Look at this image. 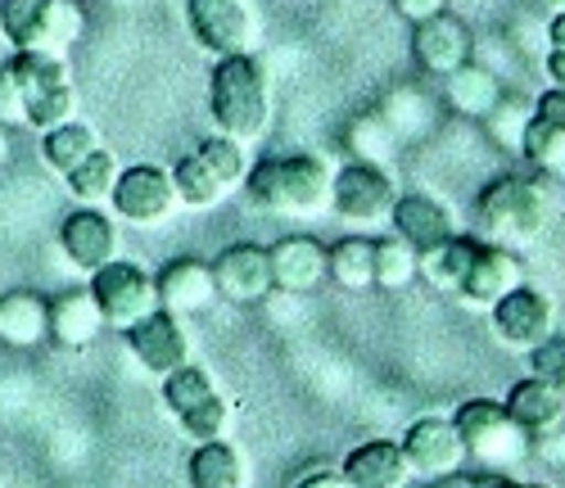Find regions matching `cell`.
<instances>
[{
  "label": "cell",
  "instance_id": "cell-27",
  "mask_svg": "<svg viewBox=\"0 0 565 488\" xmlns=\"http://www.w3.org/2000/svg\"><path fill=\"white\" fill-rule=\"evenodd\" d=\"M326 276H331L340 289H362L375 285V240L371 235H344L326 250Z\"/></svg>",
  "mask_w": 565,
  "mask_h": 488
},
{
  "label": "cell",
  "instance_id": "cell-42",
  "mask_svg": "<svg viewBox=\"0 0 565 488\" xmlns=\"http://www.w3.org/2000/svg\"><path fill=\"white\" fill-rule=\"evenodd\" d=\"M534 453H539L547 466L565 470V425H556V429H547V434H534Z\"/></svg>",
  "mask_w": 565,
  "mask_h": 488
},
{
  "label": "cell",
  "instance_id": "cell-24",
  "mask_svg": "<svg viewBox=\"0 0 565 488\" xmlns=\"http://www.w3.org/2000/svg\"><path fill=\"white\" fill-rule=\"evenodd\" d=\"M502 77L493 73V68H484L480 60H466L461 68H452L448 77H444V100H448V109L452 114H461V118H476V123H484L489 114H493V105L502 100Z\"/></svg>",
  "mask_w": 565,
  "mask_h": 488
},
{
  "label": "cell",
  "instance_id": "cell-45",
  "mask_svg": "<svg viewBox=\"0 0 565 488\" xmlns=\"http://www.w3.org/2000/svg\"><path fill=\"white\" fill-rule=\"evenodd\" d=\"M295 488H353V484L344 479V470H331V466H326V470H308Z\"/></svg>",
  "mask_w": 565,
  "mask_h": 488
},
{
  "label": "cell",
  "instance_id": "cell-36",
  "mask_svg": "<svg viewBox=\"0 0 565 488\" xmlns=\"http://www.w3.org/2000/svg\"><path fill=\"white\" fill-rule=\"evenodd\" d=\"M530 118H534L530 100H521V95H502V100L493 105V114L484 118V131H489V140L498 145V150L521 155V140H525Z\"/></svg>",
  "mask_w": 565,
  "mask_h": 488
},
{
  "label": "cell",
  "instance_id": "cell-20",
  "mask_svg": "<svg viewBox=\"0 0 565 488\" xmlns=\"http://www.w3.org/2000/svg\"><path fill=\"white\" fill-rule=\"evenodd\" d=\"M390 226L412 244V250H420V254L457 235V218H452V209H448L444 200H435V194H426V190L398 194Z\"/></svg>",
  "mask_w": 565,
  "mask_h": 488
},
{
  "label": "cell",
  "instance_id": "cell-7",
  "mask_svg": "<svg viewBox=\"0 0 565 488\" xmlns=\"http://www.w3.org/2000/svg\"><path fill=\"white\" fill-rule=\"evenodd\" d=\"M163 403L172 407V416L181 421V429L195 438V444H209V438H222L231 425V407L217 394V384L204 367H177L163 375Z\"/></svg>",
  "mask_w": 565,
  "mask_h": 488
},
{
  "label": "cell",
  "instance_id": "cell-37",
  "mask_svg": "<svg viewBox=\"0 0 565 488\" xmlns=\"http://www.w3.org/2000/svg\"><path fill=\"white\" fill-rule=\"evenodd\" d=\"M521 155L543 172V177H565V131L543 123L539 114L530 118L525 127V140H521Z\"/></svg>",
  "mask_w": 565,
  "mask_h": 488
},
{
  "label": "cell",
  "instance_id": "cell-14",
  "mask_svg": "<svg viewBox=\"0 0 565 488\" xmlns=\"http://www.w3.org/2000/svg\"><path fill=\"white\" fill-rule=\"evenodd\" d=\"M403 457H407V470L412 479H448L466 466V444L452 425V416H420L407 434H403Z\"/></svg>",
  "mask_w": 565,
  "mask_h": 488
},
{
  "label": "cell",
  "instance_id": "cell-26",
  "mask_svg": "<svg viewBox=\"0 0 565 488\" xmlns=\"http://www.w3.org/2000/svg\"><path fill=\"white\" fill-rule=\"evenodd\" d=\"M41 339H51V299H41L36 289L0 295V344L36 349Z\"/></svg>",
  "mask_w": 565,
  "mask_h": 488
},
{
  "label": "cell",
  "instance_id": "cell-51",
  "mask_svg": "<svg viewBox=\"0 0 565 488\" xmlns=\"http://www.w3.org/2000/svg\"><path fill=\"white\" fill-rule=\"evenodd\" d=\"M543 6H547V10L556 14V10H565V0H543Z\"/></svg>",
  "mask_w": 565,
  "mask_h": 488
},
{
  "label": "cell",
  "instance_id": "cell-48",
  "mask_svg": "<svg viewBox=\"0 0 565 488\" xmlns=\"http://www.w3.org/2000/svg\"><path fill=\"white\" fill-rule=\"evenodd\" d=\"M430 488H480V484H476V479H466V475L457 470V475H448V479H435Z\"/></svg>",
  "mask_w": 565,
  "mask_h": 488
},
{
  "label": "cell",
  "instance_id": "cell-38",
  "mask_svg": "<svg viewBox=\"0 0 565 488\" xmlns=\"http://www.w3.org/2000/svg\"><path fill=\"white\" fill-rule=\"evenodd\" d=\"M195 155L217 172V181L226 185V190H235V185H245V172H249V159H245V145L241 140H231V136H222V131H213V136H204L200 145H195Z\"/></svg>",
  "mask_w": 565,
  "mask_h": 488
},
{
  "label": "cell",
  "instance_id": "cell-28",
  "mask_svg": "<svg viewBox=\"0 0 565 488\" xmlns=\"http://www.w3.org/2000/svg\"><path fill=\"white\" fill-rule=\"evenodd\" d=\"M476 235H452L444 244H435V250L420 254V280H426L430 289H439V295H457V285L470 267V254H476Z\"/></svg>",
  "mask_w": 565,
  "mask_h": 488
},
{
  "label": "cell",
  "instance_id": "cell-4",
  "mask_svg": "<svg viewBox=\"0 0 565 488\" xmlns=\"http://www.w3.org/2000/svg\"><path fill=\"white\" fill-rule=\"evenodd\" d=\"M452 425H457L461 444H466V457H476L489 470L515 466V462H525L534 453V434H525L521 425H515L507 403H498V399H466V403H457Z\"/></svg>",
  "mask_w": 565,
  "mask_h": 488
},
{
  "label": "cell",
  "instance_id": "cell-40",
  "mask_svg": "<svg viewBox=\"0 0 565 488\" xmlns=\"http://www.w3.org/2000/svg\"><path fill=\"white\" fill-rule=\"evenodd\" d=\"M530 367H534V375H543V380H552V384H561V375H565V335H547L543 344L530 353Z\"/></svg>",
  "mask_w": 565,
  "mask_h": 488
},
{
  "label": "cell",
  "instance_id": "cell-29",
  "mask_svg": "<svg viewBox=\"0 0 565 488\" xmlns=\"http://www.w3.org/2000/svg\"><path fill=\"white\" fill-rule=\"evenodd\" d=\"M185 479H191V488H245L241 453L222 444V438H209L185 462Z\"/></svg>",
  "mask_w": 565,
  "mask_h": 488
},
{
  "label": "cell",
  "instance_id": "cell-54",
  "mask_svg": "<svg viewBox=\"0 0 565 488\" xmlns=\"http://www.w3.org/2000/svg\"><path fill=\"white\" fill-rule=\"evenodd\" d=\"M407 488H412V484H407Z\"/></svg>",
  "mask_w": 565,
  "mask_h": 488
},
{
  "label": "cell",
  "instance_id": "cell-53",
  "mask_svg": "<svg viewBox=\"0 0 565 488\" xmlns=\"http://www.w3.org/2000/svg\"><path fill=\"white\" fill-rule=\"evenodd\" d=\"M561 394H565V375H561Z\"/></svg>",
  "mask_w": 565,
  "mask_h": 488
},
{
  "label": "cell",
  "instance_id": "cell-33",
  "mask_svg": "<svg viewBox=\"0 0 565 488\" xmlns=\"http://www.w3.org/2000/svg\"><path fill=\"white\" fill-rule=\"evenodd\" d=\"M385 123L394 127L398 140H416V136H426L430 123H435V105H430V95L426 91H416V86H398L390 91V100L381 105Z\"/></svg>",
  "mask_w": 565,
  "mask_h": 488
},
{
  "label": "cell",
  "instance_id": "cell-15",
  "mask_svg": "<svg viewBox=\"0 0 565 488\" xmlns=\"http://www.w3.org/2000/svg\"><path fill=\"white\" fill-rule=\"evenodd\" d=\"M122 335H127L131 358L146 367L150 375H168V371H177V367L191 362V339H185V326H181V317L168 312V308H154L150 317H140V321H136L131 330H122Z\"/></svg>",
  "mask_w": 565,
  "mask_h": 488
},
{
  "label": "cell",
  "instance_id": "cell-17",
  "mask_svg": "<svg viewBox=\"0 0 565 488\" xmlns=\"http://www.w3.org/2000/svg\"><path fill=\"white\" fill-rule=\"evenodd\" d=\"M60 250L77 272H100L118 258V222L96 204H82L60 222Z\"/></svg>",
  "mask_w": 565,
  "mask_h": 488
},
{
  "label": "cell",
  "instance_id": "cell-1",
  "mask_svg": "<svg viewBox=\"0 0 565 488\" xmlns=\"http://www.w3.org/2000/svg\"><path fill=\"white\" fill-rule=\"evenodd\" d=\"M331 185L335 168L321 155H267L245 172L249 204L271 218H312L331 209Z\"/></svg>",
  "mask_w": 565,
  "mask_h": 488
},
{
  "label": "cell",
  "instance_id": "cell-35",
  "mask_svg": "<svg viewBox=\"0 0 565 488\" xmlns=\"http://www.w3.org/2000/svg\"><path fill=\"white\" fill-rule=\"evenodd\" d=\"M118 172H122L118 159L100 145V150H96V155H86L73 172H64V181H68V190H73V200H82V204H105L109 194H114Z\"/></svg>",
  "mask_w": 565,
  "mask_h": 488
},
{
  "label": "cell",
  "instance_id": "cell-43",
  "mask_svg": "<svg viewBox=\"0 0 565 488\" xmlns=\"http://www.w3.org/2000/svg\"><path fill=\"white\" fill-rule=\"evenodd\" d=\"M390 6H394V14L407 19V23H426V19H435V14L448 10V0H390Z\"/></svg>",
  "mask_w": 565,
  "mask_h": 488
},
{
  "label": "cell",
  "instance_id": "cell-34",
  "mask_svg": "<svg viewBox=\"0 0 565 488\" xmlns=\"http://www.w3.org/2000/svg\"><path fill=\"white\" fill-rule=\"evenodd\" d=\"M416 276H420V250H412L398 231L375 240V285L398 295V289H407Z\"/></svg>",
  "mask_w": 565,
  "mask_h": 488
},
{
  "label": "cell",
  "instance_id": "cell-9",
  "mask_svg": "<svg viewBox=\"0 0 565 488\" xmlns=\"http://www.w3.org/2000/svg\"><path fill=\"white\" fill-rule=\"evenodd\" d=\"M90 295H96V304L105 312V326H114V330H131L140 317H150L159 308L154 276L127 258H114L100 272H90Z\"/></svg>",
  "mask_w": 565,
  "mask_h": 488
},
{
  "label": "cell",
  "instance_id": "cell-31",
  "mask_svg": "<svg viewBox=\"0 0 565 488\" xmlns=\"http://www.w3.org/2000/svg\"><path fill=\"white\" fill-rule=\"evenodd\" d=\"M172 185H177V204H185V209H213V204H222L226 200V185L217 181V172L191 150V155H181L177 163H172Z\"/></svg>",
  "mask_w": 565,
  "mask_h": 488
},
{
  "label": "cell",
  "instance_id": "cell-44",
  "mask_svg": "<svg viewBox=\"0 0 565 488\" xmlns=\"http://www.w3.org/2000/svg\"><path fill=\"white\" fill-rule=\"evenodd\" d=\"M534 114H539L543 123H552V127L565 131V91H561V86H547L539 100H534Z\"/></svg>",
  "mask_w": 565,
  "mask_h": 488
},
{
  "label": "cell",
  "instance_id": "cell-19",
  "mask_svg": "<svg viewBox=\"0 0 565 488\" xmlns=\"http://www.w3.org/2000/svg\"><path fill=\"white\" fill-rule=\"evenodd\" d=\"M271 285L280 295H312L326 280V244L317 235H280L271 250Z\"/></svg>",
  "mask_w": 565,
  "mask_h": 488
},
{
  "label": "cell",
  "instance_id": "cell-39",
  "mask_svg": "<svg viewBox=\"0 0 565 488\" xmlns=\"http://www.w3.org/2000/svg\"><path fill=\"white\" fill-rule=\"evenodd\" d=\"M507 41H511L525 60H539V64H543V55L552 51V41H547V23H539V19H515V28L507 32Z\"/></svg>",
  "mask_w": 565,
  "mask_h": 488
},
{
  "label": "cell",
  "instance_id": "cell-11",
  "mask_svg": "<svg viewBox=\"0 0 565 488\" xmlns=\"http://www.w3.org/2000/svg\"><path fill=\"white\" fill-rule=\"evenodd\" d=\"M489 326H493V339L507 353L530 358L556 330V304H552V295H543V289H534V285H515L507 299H498L489 308Z\"/></svg>",
  "mask_w": 565,
  "mask_h": 488
},
{
  "label": "cell",
  "instance_id": "cell-8",
  "mask_svg": "<svg viewBox=\"0 0 565 488\" xmlns=\"http://www.w3.org/2000/svg\"><path fill=\"white\" fill-rule=\"evenodd\" d=\"M398 204V181L381 163H344L335 168L331 213L349 226H385Z\"/></svg>",
  "mask_w": 565,
  "mask_h": 488
},
{
  "label": "cell",
  "instance_id": "cell-16",
  "mask_svg": "<svg viewBox=\"0 0 565 488\" xmlns=\"http://www.w3.org/2000/svg\"><path fill=\"white\" fill-rule=\"evenodd\" d=\"M213 280H217V299L254 308L271 295V258L263 244H226L213 258Z\"/></svg>",
  "mask_w": 565,
  "mask_h": 488
},
{
  "label": "cell",
  "instance_id": "cell-32",
  "mask_svg": "<svg viewBox=\"0 0 565 488\" xmlns=\"http://www.w3.org/2000/svg\"><path fill=\"white\" fill-rule=\"evenodd\" d=\"M344 145H349V155H353L358 163H381V168H385L403 140L394 136V127L385 123V114L375 109V114H358V118L349 123Z\"/></svg>",
  "mask_w": 565,
  "mask_h": 488
},
{
  "label": "cell",
  "instance_id": "cell-2",
  "mask_svg": "<svg viewBox=\"0 0 565 488\" xmlns=\"http://www.w3.org/2000/svg\"><path fill=\"white\" fill-rule=\"evenodd\" d=\"M209 118L222 136L254 145L271 123V82L254 51L222 55L209 73Z\"/></svg>",
  "mask_w": 565,
  "mask_h": 488
},
{
  "label": "cell",
  "instance_id": "cell-13",
  "mask_svg": "<svg viewBox=\"0 0 565 488\" xmlns=\"http://www.w3.org/2000/svg\"><path fill=\"white\" fill-rule=\"evenodd\" d=\"M114 218L131 222V226H159L172 218L177 209V185H172V172L168 168H154V163H136V168H122L118 181H114Z\"/></svg>",
  "mask_w": 565,
  "mask_h": 488
},
{
  "label": "cell",
  "instance_id": "cell-47",
  "mask_svg": "<svg viewBox=\"0 0 565 488\" xmlns=\"http://www.w3.org/2000/svg\"><path fill=\"white\" fill-rule=\"evenodd\" d=\"M547 41L556 45V51H565V10H556V14L547 19Z\"/></svg>",
  "mask_w": 565,
  "mask_h": 488
},
{
  "label": "cell",
  "instance_id": "cell-41",
  "mask_svg": "<svg viewBox=\"0 0 565 488\" xmlns=\"http://www.w3.org/2000/svg\"><path fill=\"white\" fill-rule=\"evenodd\" d=\"M0 127H28V109H23V91L10 73V64H0Z\"/></svg>",
  "mask_w": 565,
  "mask_h": 488
},
{
  "label": "cell",
  "instance_id": "cell-18",
  "mask_svg": "<svg viewBox=\"0 0 565 488\" xmlns=\"http://www.w3.org/2000/svg\"><path fill=\"white\" fill-rule=\"evenodd\" d=\"M412 55L426 73L448 77L452 68H461L470 55H476V36H470V28L457 14L444 10L426 23H412Z\"/></svg>",
  "mask_w": 565,
  "mask_h": 488
},
{
  "label": "cell",
  "instance_id": "cell-46",
  "mask_svg": "<svg viewBox=\"0 0 565 488\" xmlns=\"http://www.w3.org/2000/svg\"><path fill=\"white\" fill-rule=\"evenodd\" d=\"M543 73H547V82H552V86H561V91H565V51H556V45H552V51L543 55Z\"/></svg>",
  "mask_w": 565,
  "mask_h": 488
},
{
  "label": "cell",
  "instance_id": "cell-21",
  "mask_svg": "<svg viewBox=\"0 0 565 488\" xmlns=\"http://www.w3.org/2000/svg\"><path fill=\"white\" fill-rule=\"evenodd\" d=\"M159 308L177 312V317H191V312H204L217 304V280H213V263H200V258H172L159 276Z\"/></svg>",
  "mask_w": 565,
  "mask_h": 488
},
{
  "label": "cell",
  "instance_id": "cell-5",
  "mask_svg": "<svg viewBox=\"0 0 565 488\" xmlns=\"http://www.w3.org/2000/svg\"><path fill=\"white\" fill-rule=\"evenodd\" d=\"M10 73L23 91V109L28 127L51 131L68 118H77V86L68 77L64 55H45V51H14Z\"/></svg>",
  "mask_w": 565,
  "mask_h": 488
},
{
  "label": "cell",
  "instance_id": "cell-49",
  "mask_svg": "<svg viewBox=\"0 0 565 488\" xmlns=\"http://www.w3.org/2000/svg\"><path fill=\"white\" fill-rule=\"evenodd\" d=\"M10 127H0V172H6V163H10Z\"/></svg>",
  "mask_w": 565,
  "mask_h": 488
},
{
  "label": "cell",
  "instance_id": "cell-6",
  "mask_svg": "<svg viewBox=\"0 0 565 488\" xmlns=\"http://www.w3.org/2000/svg\"><path fill=\"white\" fill-rule=\"evenodd\" d=\"M82 32V14L73 0H0V36L14 51L64 55Z\"/></svg>",
  "mask_w": 565,
  "mask_h": 488
},
{
  "label": "cell",
  "instance_id": "cell-23",
  "mask_svg": "<svg viewBox=\"0 0 565 488\" xmlns=\"http://www.w3.org/2000/svg\"><path fill=\"white\" fill-rule=\"evenodd\" d=\"M507 412L525 434H547V429L565 425V394H561V384H552L543 375H525L511 384Z\"/></svg>",
  "mask_w": 565,
  "mask_h": 488
},
{
  "label": "cell",
  "instance_id": "cell-3",
  "mask_svg": "<svg viewBox=\"0 0 565 488\" xmlns=\"http://www.w3.org/2000/svg\"><path fill=\"white\" fill-rule=\"evenodd\" d=\"M480 231L493 244H507V250H521V244H534L552 218L547 190L530 177H498L480 190L476 204Z\"/></svg>",
  "mask_w": 565,
  "mask_h": 488
},
{
  "label": "cell",
  "instance_id": "cell-22",
  "mask_svg": "<svg viewBox=\"0 0 565 488\" xmlns=\"http://www.w3.org/2000/svg\"><path fill=\"white\" fill-rule=\"evenodd\" d=\"M340 470L353 488H407L412 484L403 444H394V438H366V444L349 448Z\"/></svg>",
  "mask_w": 565,
  "mask_h": 488
},
{
  "label": "cell",
  "instance_id": "cell-25",
  "mask_svg": "<svg viewBox=\"0 0 565 488\" xmlns=\"http://www.w3.org/2000/svg\"><path fill=\"white\" fill-rule=\"evenodd\" d=\"M105 330V312L90 295V285L82 289H64V295L51 299V339L64 349H86L96 344V335Z\"/></svg>",
  "mask_w": 565,
  "mask_h": 488
},
{
  "label": "cell",
  "instance_id": "cell-12",
  "mask_svg": "<svg viewBox=\"0 0 565 488\" xmlns=\"http://www.w3.org/2000/svg\"><path fill=\"white\" fill-rule=\"evenodd\" d=\"M515 285H525V263L515 258V250H507V244H493V240H480L452 299L461 308H470V312H489L498 299L511 295Z\"/></svg>",
  "mask_w": 565,
  "mask_h": 488
},
{
  "label": "cell",
  "instance_id": "cell-10",
  "mask_svg": "<svg viewBox=\"0 0 565 488\" xmlns=\"http://www.w3.org/2000/svg\"><path fill=\"white\" fill-rule=\"evenodd\" d=\"M185 23H191V36L213 60L245 55L258 41L254 0H185Z\"/></svg>",
  "mask_w": 565,
  "mask_h": 488
},
{
  "label": "cell",
  "instance_id": "cell-52",
  "mask_svg": "<svg viewBox=\"0 0 565 488\" xmlns=\"http://www.w3.org/2000/svg\"><path fill=\"white\" fill-rule=\"evenodd\" d=\"M521 488H547V484H521Z\"/></svg>",
  "mask_w": 565,
  "mask_h": 488
},
{
  "label": "cell",
  "instance_id": "cell-30",
  "mask_svg": "<svg viewBox=\"0 0 565 488\" xmlns=\"http://www.w3.org/2000/svg\"><path fill=\"white\" fill-rule=\"evenodd\" d=\"M96 150H100L96 127H86L77 118H68V123H60L51 131H41V159H45V168L60 172V177L73 172L86 155H96Z\"/></svg>",
  "mask_w": 565,
  "mask_h": 488
},
{
  "label": "cell",
  "instance_id": "cell-50",
  "mask_svg": "<svg viewBox=\"0 0 565 488\" xmlns=\"http://www.w3.org/2000/svg\"><path fill=\"white\" fill-rule=\"evenodd\" d=\"M480 488H521V484H511V479H502V475H489V479H476Z\"/></svg>",
  "mask_w": 565,
  "mask_h": 488
}]
</instances>
